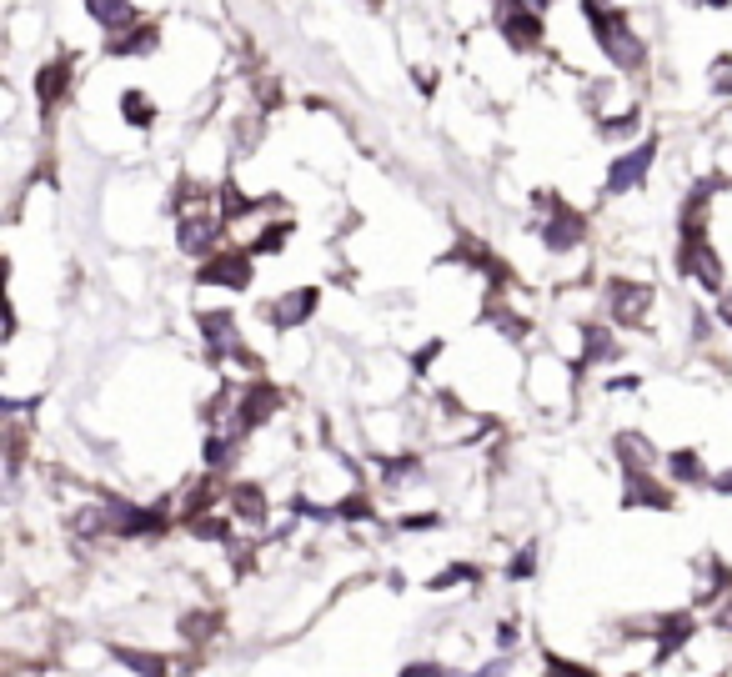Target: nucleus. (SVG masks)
I'll return each instance as SVG.
<instances>
[{
    "label": "nucleus",
    "instance_id": "10",
    "mask_svg": "<svg viewBox=\"0 0 732 677\" xmlns=\"http://www.w3.org/2000/svg\"><path fill=\"white\" fill-rule=\"evenodd\" d=\"M316 311H321V286H316V281H306V286H291V291H281V296L261 301V311H256V316H261L271 331H296V326H306Z\"/></svg>",
    "mask_w": 732,
    "mask_h": 677
},
{
    "label": "nucleus",
    "instance_id": "5",
    "mask_svg": "<svg viewBox=\"0 0 732 677\" xmlns=\"http://www.w3.org/2000/svg\"><path fill=\"white\" fill-rule=\"evenodd\" d=\"M657 151H662V136L647 131L637 146H627L622 156L607 161V176H602V196H627V191H642L652 166H657Z\"/></svg>",
    "mask_w": 732,
    "mask_h": 677
},
{
    "label": "nucleus",
    "instance_id": "35",
    "mask_svg": "<svg viewBox=\"0 0 732 677\" xmlns=\"http://www.w3.org/2000/svg\"><path fill=\"white\" fill-rule=\"evenodd\" d=\"M702 11H732V0H697Z\"/></svg>",
    "mask_w": 732,
    "mask_h": 677
},
{
    "label": "nucleus",
    "instance_id": "21",
    "mask_svg": "<svg viewBox=\"0 0 732 677\" xmlns=\"http://www.w3.org/2000/svg\"><path fill=\"white\" fill-rule=\"evenodd\" d=\"M291 231H296V221H291V216H286V221H266V226L246 241V251H251V256H276V251H286Z\"/></svg>",
    "mask_w": 732,
    "mask_h": 677
},
{
    "label": "nucleus",
    "instance_id": "34",
    "mask_svg": "<svg viewBox=\"0 0 732 677\" xmlns=\"http://www.w3.org/2000/svg\"><path fill=\"white\" fill-rule=\"evenodd\" d=\"M522 6H527V11H537V16H547V11L557 6V0H522Z\"/></svg>",
    "mask_w": 732,
    "mask_h": 677
},
{
    "label": "nucleus",
    "instance_id": "30",
    "mask_svg": "<svg viewBox=\"0 0 732 677\" xmlns=\"http://www.w3.org/2000/svg\"><path fill=\"white\" fill-rule=\"evenodd\" d=\"M712 622H717V632H732V592L717 602V612H712Z\"/></svg>",
    "mask_w": 732,
    "mask_h": 677
},
{
    "label": "nucleus",
    "instance_id": "16",
    "mask_svg": "<svg viewBox=\"0 0 732 677\" xmlns=\"http://www.w3.org/2000/svg\"><path fill=\"white\" fill-rule=\"evenodd\" d=\"M81 11H86L106 36H116V31H126V26L141 21V6H136V0H81Z\"/></svg>",
    "mask_w": 732,
    "mask_h": 677
},
{
    "label": "nucleus",
    "instance_id": "28",
    "mask_svg": "<svg viewBox=\"0 0 732 677\" xmlns=\"http://www.w3.org/2000/svg\"><path fill=\"white\" fill-rule=\"evenodd\" d=\"M437 76H442L437 66H417V71H412V81H417V91H422V96H437V86H442Z\"/></svg>",
    "mask_w": 732,
    "mask_h": 677
},
{
    "label": "nucleus",
    "instance_id": "22",
    "mask_svg": "<svg viewBox=\"0 0 732 677\" xmlns=\"http://www.w3.org/2000/svg\"><path fill=\"white\" fill-rule=\"evenodd\" d=\"M417 477H422V457H412V452L382 462V482H387V487H407V482H417Z\"/></svg>",
    "mask_w": 732,
    "mask_h": 677
},
{
    "label": "nucleus",
    "instance_id": "29",
    "mask_svg": "<svg viewBox=\"0 0 732 677\" xmlns=\"http://www.w3.org/2000/svg\"><path fill=\"white\" fill-rule=\"evenodd\" d=\"M402 677H452V667L447 662L442 667L437 662H412V667H402Z\"/></svg>",
    "mask_w": 732,
    "mask_h": 677
},
{
    "label": "nucleus",
    "instance_id": "18",
    "mask_svg": "<svg viewBox=\"0 0 732 677\" xmlns=\"http://www.w3.org/2000/svg\"><path fill=\"white\" fill-rule=\"evenodd\" d=\"M667 482H682V487H712V472H707V462H702V452L697 447H677V452H667Z\"/></svg>",
    "mask_w": 732,
    "mask_h": 677
},
{
    "label": "nucleus",
    "instance_id": "23",
    "mask_svg": "<svg viewBox=\"0 0 732 677\" xmlns=\"http://www.w3.org/2000/svg\"><path fill=\"white\" fill-rule=\"evenodd\" d=\"M457 582H482V572H477L472 562H457V567H447V572L432 577V592H447V587H457Z\"/></svg>",
    "mask_w": 732,
    "mask_h": 677
},
{
    "label": "nucleus",
    "instance_id": "12",
    "mask_svg": "<svg viewBox=\"0 0 732 677\" xmlns=\"http://www.w3.org/2000/svg\"><path fill=\"white\" fill-rule=\"evenodd\" d=\"M161 41H166V26L161 21H136V26H126V31H116V36H106V56L111 61H146V56H156L161 51Z\"/></svg>",
    "mask_w": 732,
    "mask_h": 677
},
{
    "label": "nucleus",
    "instance_id": "4",
    "mask_svg": "<svg viewBox=\"0 0 732 677\" xmlns=\"http://www.w3.org/2000/svg\"><path fill=\"white\" fill-rule=\"evenodd\" d=\"M76 81H81V51H61V56H51V61L36 66L31 91H36V111H41V121H51V116L76 96Z\"/></svg>",
    "mask_w": 732,
    "mask_h": 677
},
{
    "label": "nucleus",
    "instance_id": "8",
    "mask_svg": "<svg viewBox=\"0 0 732 677\" xmlns=\"http://www.w3.org/2000/svg\"><path fill=\"white\" fill-rule=\"evenodd\" d=\"M256 281V256L246 246H221L206 261H196V286H221V291H246Z\"/></svg>",
    "mask_w": 732,
    "mask_h": 677
},
{
    "label": "nucleus",
    "instance_id": "24",
    "mask_svg": "<svg viewBox=\"0 0 732 677\" xmlns=\"http://www.w3.org/2000/svg\"><path fill=\"white\" fill-rule=\"evenodd\" d=\"M181 632H186V642H206V637L216 632V612H191V617L181 622Z\"/></svg>",
    "mask_w": 732,
    "mask_h": 677
},
{
    "label": "nucleus",
    "instance_id": "3",
    "mask_svg": "<svg viewBox=\"0 0 732 677\" xmlns=\"http://www.w3.org/2000/svg\"><path fill=\"white\" fill-rule=\"evenodd\" d=\"M532 201H537V211H542V221H537L542 251H552V256H572V251L587 241V216H582L572 201H562L557 191H537Z\"/></svg>",
    "mask_w": 732,
    "mask_h": 677
},
{
    "label": "nucleus",
    "instance_id": "13",
    "mask_svg": "<svg viewBox=\"0 0 732 677\" xmlns=\"http://www.w3.org/2000/svg\"><path fill=\"white\" fill-rule=\"evenodd\" d=\"M622 507L667 512V507H672V487H662V482L652 477V467H622Z\"/></svg>",
    "mask_w": 732,
    "mask_h": 677
},
{
    "label": "nucleus",
    "instance_id": "11",
    "mask_svg": "<svg viewBox=\"0 0 732 677\" xmlns=\"http://www.w3.org/2000/svg\"><path fill=\"white\" fill-rule=\"evenodd\" d=\"M577 331H582V352H577V362H572V377H582V372H592V367H612V362L622 357L617 326H612V321L587 316V321H577Z\"/></svg>",
    "mask_w": 732,
    "mask_h": 677
},
{
    "label": "nucleus",
    "instance_id": "14",
    "mask_svg": "<svg viewBox=\"0 0 732 677\" xmlns=\"http://www.w3.org/2000/svg\"><path fill=\"white\" fill-rule=\"evenodd\" d=\"M226 502H231L236 527H266V517H271V497H266L261 482H231Z\"/></svg>",
    "mask_w": 732,
    "mask_h": 677
},
{
    "label": "nucleus",
    "instance_id": "31",
    "mask_svg": "<svg viewBox=\"0 0 732 677\" xmlns=\"http://www.w3.org/2000/svg\"><path fill=\"white\" fill-rule=\"evenodd\" d=\"M427 527H437V517H432V512H417V517H402V532H427Z\"/></svg>",
    "mask_w": 732,
    "mask_h": 677
},
{
    "label": "nucleus",
    "instance_id": "2",
    "mask_svg": "<svg viewBox=\"0 0 732 677\" xmlns=\"http://www.w3.org/2000/svg\"><path fill=\"white\" fill-rule=\"evenodd\" d=\"M492 31L502 36V46L522 61L547 56V16L527 11L522 0H492Z\"/></svg>",
    "mask_w": 732,
    "mask_h": 677
},
{
    "label": "nucleus",
    "instance_id": "26",
    "mask_svg": "<svg viewBox=\"0 0 732 677\" xmlns=\"http://www.w3.org/2000/svg\"><path fill=\"white\" fill-rule=\"evenodd\" d=\"M532 572H537V552H532V547H522V552L512 557L507 577H512V582H522V577H532Z\"/></svg>",
    "mask_w": 732,
    "mask_h": 677
},
{
    "label": "nucleus",
    "instance_id": "27",
    "mask_svg": "<svg viewBox=\"0 0 732 677\" xmlns=\"http://www.w3.org/2000/svg\"><path fill=\"white\" fill-rule=\"evenodd\" d=\"M442 352H447V342H442V336H437V342H427V347H422V352L412 357V367H417V372H432V362H437Z\"/></svg>",
    "mask_w": 732,
    "mask_h": 677
},
{
    "label": "nucleus",
    "instance_id": "36",
    "mask_svg": "<svg viewBox=\"0 0 732 677\" xmlns=\"http://www.w3.org/2000/svg\"><path fill=\"white\" fill-rule=\"evenodd\" d=\"M361 6H366V11H382V6H387V0H361Z\"/></svg>",
    "mask_w": 732,
    "mask_h": 677
},
{
    "label": "nucleus",
    "instance_id": "6",
    "mask_svg": "<svg viewBox=\"0 0 732 677\" xmlns=\"http://www.w3.org/2000/svg\"><path fill=\"white\" fill-rule=\"evenodd\" d=\"M602 296H607V321H612L617 331L647 326L652 301H657L652 281H637V276H607V281H602Z\"/></svg>",
    "mask_w": 732,
    "mask_h": 677
},
{
    "label": "nucleus",
    "instance_id": "15",
    "mask_svg": "<svg viewBox=\"0 0 732 677\" xmlns=\"http://www.w3.org/2000/svg\"><path fill=\"white\" fill-rule=\"evenodd\" d=\"M196 326H201V342H206V362H226V352L241 342L231 311H201Z\"/></svg>",
    "mask_w": 732,
    "mask_h": 677
},
{
    "label": "nucleus",
    "instance_id": "32",
    "mask_svg": "<svg viewBox=\"0 0 732 677\" xmlns=\"http://www.w3.org/2000/svg\"><path fill=\"white\" fill-rule=\"evenodd\" d=\"M717 326H727V331H732V286L717 296Z\"/></svg>",
    "mask_w": 732,
    "mask_h": 677
},
{
    "label": "nucleus",
    "instance_id": "20",
    "mask_svg": "<svg viewBox=\"0 0 732 677\" xmlns=\"http://www.w3.org/2000/svg\"><path fill=\"white\" fill-rule=\"evenodd\" d=\"M592 131H597V141H627V136H642V101H632V106H622V111L592 121Z\"/></svg>",
    "mask_w": 732,
    "mask_h": 677
},
{
    "label": "nucleus",
    "instance_id": "9",
    "mask_svg": "<svg viewBox=\"0 0 732 677\" xmlns=\"http://www.w3.org/2000/svg\"><path fill=\"white\" fill-rule=\"evenodd\" d=\"M281 407H286V392H281L276 382H266V377H251V382H241V397H236V417H231V427H236L241 437H251V432H261Z\"/></svg>",
    "mask_w": 732,
    "mask_h": 677
},
{
    "label": "nucleus",
    "instance_id": "1",
    "mask_svg": "<svg viewBox=\"0 0 732 677\" xmlns=\"http://www.w3.org/2000/svg\"><path fill=\"white\" fill-rule=\"evenodd\" d=\"M582 6V21H587V31H592V46L602 51V61L617 71V76H627V81H637V76H647V36L637 31V21H632V11L627 6H617V0H577Z\"/></svg>",
    "mask_w": 732,
    "mask_h": 677
},
{
    "label": "nucleus",
    "instance_id": "7",
    "mask_svg": "<svg viewBox=\"0 0 732 677\" xmlns=\"http://www.w3.org/2000/svg\"><path fill=\"white\" fill-rule=\"evenodd\" d=\"M677 276L697 281L702 291L722 296L732 281H727V261L722 251L712 246V236H677Z\"/></svg>",
    "mask_w": 732,
    "mask_h": 677
},
{
    "label": "nucleus",
    "instance_id": "25",
    "mask_svg": "<svg viewBox=\"0 0 732 677\" xmlns=\"http://www.w3.org/2000/svg\"><path fill=\"white\" fill-rule=\"evenodd\" d=\"M707 86H712V96H732V56H717V61H712Z\"/></svg>",
    "mask_w": 732,
    "mask_h": 677
},
{
    "label": "nucleus",
    "instance_id": "17",
    "mask_svg": "<svg viewBox=\"0 0 732 677\" xmlns=\"http://www.w3.org/2000/svg\"><path fill=\"white\" fill-rule=\"evenodd\" d=\"M116 111H121V121H126L131 131H151V126H156V116H161V106H156L141 86H126V91L116 96Z\"/></svg>",
    "mask_w": 732,
    "mask_h": 677
},
{
    "label": "nucleus",
    "instance_id": "19",
    "mask_svg": "<svg viewBox=\"0 0 732 677\" xmlns=\"http://www.w3.org/2000/svg\"><path fill=\"white\" fill-rule=\"evenodd\" d=\"M692 632H697V622H692L687 612H667V617L657 622V662L677 657V652L692 642Z\"/></svg>",
    "mask_w": 732,
    "mask_h": 677
},
{
    "label": "nucleus",
    "instance_id": "33",
    "mask_svg": "<svg viewBox=\"0 0 732 677\" xmlns=\"http://www.w3.org/2000/svg\"><path fill=\"white\" fill-rule=\"evenodd\" d=\"M712 492L732 497V467H727V472H712Z\"/></svg>",
    "mask_w": 732,
    "mask_h": 677
}]
</instances>
